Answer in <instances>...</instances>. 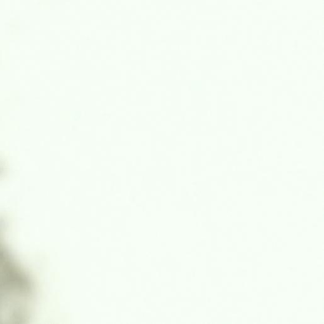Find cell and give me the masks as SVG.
<instances>
[{"instance_id":"1","label":"cell","mask_w":324,"mask_h":324,"mask_svg":"<svg viewBox=\"0 0 324 324\" xmlns=\"http://www.w3.org/2000/svg\"><path fill=\"white\" fill-rule=\"evenodd\" d=\"M0 224V324L24 323L33 308L31 279L10 253Z\"/></svg>"}]
</instances>
